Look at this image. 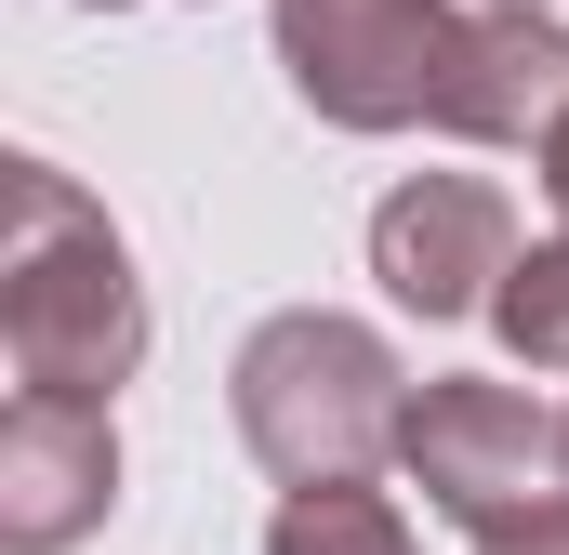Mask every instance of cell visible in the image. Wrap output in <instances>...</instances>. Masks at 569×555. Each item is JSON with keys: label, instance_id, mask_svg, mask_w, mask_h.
Returning a JSON list of instances; mask_svg holds the SVG:
<instances>
[{"label": "cell", "instance_id": "obj_8", "mask_svg": "<svg viewBox=\"0 0 569 555\" xmlns=\"http://www.w3.org/2000/svg\"><path fill=\"white\" fill-rule=\"evenodd\" d=\"M266 555H411V516L385 490H279Z\"/></svg>", "mask_w": 569, "mask_h": 555}, {"label": "cell", "instance_id": "obj_5", "mask_svg": "<svg viewBox=\"0 0 569 555\" xmlns=\"http://www.w3.org/2000/svg\"><path fill=\"white\" fill-rule=\"evenodd\" d=\"M517 252L530 239H517V199L490 172H411L371 212V278L411 317H490V291L517 278Z\"/></svg>", "mask_w": 569, "mask_h": 555}, {"label": "cell", "instance_id": "obj_7", "mask_svg": "<svg viewBox=\"0 0 569 555\" xmlns=\"http://www.w3.org/2000/svg\"><path fill=\"white\" fill-rule=\"evenodd\" d=\"M120 503V423L67 411V397H13L0 411V555H67L107 529Z\"/></svg>", "mask_w": 569, "mask_h": 555}, {"label": "cell", "instance_id": "obj_1", "mask_svg": "<svg viewBox=\"0 0 569 555\" xmlns=\"http://www.w3.org/2000/svg\"><path fill=\"white\" fill-rule=\"evenodd\" d=\"M0 357L13 397L67 411H107L146 371V278L107 199H80L53 159H0Z\"/></svg>", "mask_w": 569, "mask_h": 555}, {"label": "cell", "instance_id": "obj_9", "mask_svg": "<svg viewBox=\"0 0 569 555\" xmlns=\"http://www.w3.org/2000/svg\"><path fill=\"white\" fill-rule=\"evenodd\" d=\"M490 331H503L530 371H557V384H569V239L517 252V278L490 291Z\"/></svg>", "mask_w": 569, "mask_h": 555}, {"label": "cell", "instance_id": "obj_12", "mask_svg": "<svg viewBox=\"0 0 569 555\" xmlns=\"http://www.w3.org/2000/svg\"><path fill=\"white\" fill-rule=\"evenodd\" d=\"M80 13H120V0H80Z\"/></svg>", "mask_w": 569, "mask_h": 555}, {"label": "cell", "instance_id": "obj_13", "mask_svg": "<svg viewBox=\"0 0 569 555\" xmlns=\"http://www.w3.org/2000/svg\"><path fill=\"white\" fill-rule=\"evenodd\" d=\"M503 13H543V0H503Z\"/></svg>", "mask_w": 569, "mask_h": 555}, {"label": "cell", "instance_id": "obj_10", "mask_svg": "<svg viewBox=\"0 0 569 555\" xmlns=\"http://www.w3.org/2000/svg\"><path fill=\"white\" fill-rule=\"evenodd\" d=\"M477 555H569V503H557V516H530V529H490Z\"/></svg>", "mask_w": 569, "mask_h": 555}, {"label": "cell", "instance_id": "obj_2", "mask_svg": "<svg viewBox=\"0 0 569 555\" xmlns=\"http://www.w3.org/2000/svg\"><path fill=\"white\" fill-rule=\"evenodd\" d=\"M411 397L425 384L398 371V344L371 317H345V304L266 317L239 344V371H226V411H239L252 463L279 490H371L398 463V436H411Z\"/></svg>", "mask_w": 569, "mask_h": 555}, {"label": "cell", "instance_id": "obj_6", "mask_svg": "<svg viewBox=\"0 0 569 555\" xmlns=\"http://www.w3.org/2000/svg\"><path fill=\"white\" fill-rule=\"evenodd\" d=\"M437 133L463 145H517L530 172L569 145V27L557 13H463L450 67H437Z\"/></svg>", "mask_w": 569, "mask_h": 555}, {"label": "cell", "instance_id": "obj_4", "mask_svg": "<svg viewBox=\"0 0 569 555\" xmlns=\"http://www.w3.org/2000/svg\"><path fill=\"white\" fill-rule=\"evenodd\" d=\"M266 27H279L291 93L331 133H411V120H437V67L463 40L450 0H266Z\"/></svg>", "mask_w": 569, "mask_h": 555}, {"label": "cell", "instance_id": "obj_11", "mask_svg": "<svg viewBox=\"0 0 569 555\" xmlns=\"http://www.w3.org/2000/svg\"><path fill=\"white\" fill-rule=\"evenodd\" d=\"M543 185H557V239H569V145H557V159H543Z\"/></svg>", "mask_w": 569, "mask_h": 555}, {"label": "cell", "instance_id": "obj_3", "mask_svg": "<svg viewBox=\"0 0 569 555\" xmlns=\"http://www.w3.org/2000/svg\"><path fill=\"white\" fill-rule=\"evenodd\" d=\"M398 476L425 490L463 543L530 529V516H557V503H569V411L517 397V384H490V371H437L425 397H411Z\"/></svg>", "mask_w": 569, "mask_h": 555}]
</instances>
